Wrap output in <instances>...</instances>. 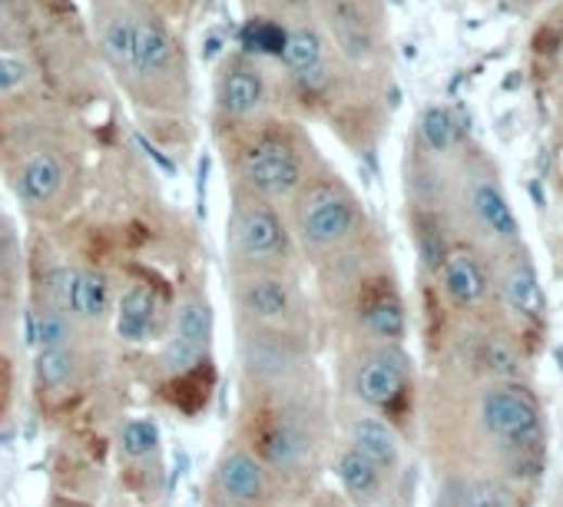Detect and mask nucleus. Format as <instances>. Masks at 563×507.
<instances>
[{
  "label": "nucleus",
  "mask_w": 563,
  "mask_h": 507,
  "mask_svg": "<svg viewBox=\"0 0 563 507\" xmlns=\"http://www.w3.org/2000/svg\"><path fill=\"white\" fill-rule=\"evenodd\" d=\"M481 418L487 424L490 434L504 438V441H521L534 438L537 434V424H540V415H537V405L527 392L521 389H497V392H487L484 395V405H481Z\"/></svg>",
  "instance_id": "obj_1"
},
{
  "label": "nucleus",
  "mask_w": 563,
  "mask_h": 507,
  "mask_svg": "<svg viewBox=\"0 0 563 507\" xmlns=\"http://www.w3.org/2000/svg\"><path fill=\"white\" fill-rule=\"evenodd\" d=\"M245 176L266 197H289L302 179L298 156L276 140H266L245 153Z\"/></svg>",
  "instance_id": "obj_2"
},
{
  "label": "nucleus",
  "mask_w": 563,
  "mask_h": 507,
  "mask_svg": "<svg viewBox=\"0 0 563 507\" xmlns=\"http://www.w3.org/2000/svg\"><path fill=\"white\" fill-rule=\"evenodd\" d=\"M355 226V206L345 197L319 193L302 210V236L311 245H332L345 239Z\"/></svg>",
  "instance_id": "obj_3"
},
{
  "label": "nucleus",
  "mask_w": 563,
  "mask_h": 507,
  "mask_svg": "<svg viewBox=\"0 0 563 507\" xmlns=\"http://www.w3.org/2000/svg\"><path fill=\"white\" fill-rule=\"evenodd\" d=\"M405 392V368L398 365V358H388V355H379L361 365L358 371V395L368 402V405H392L398 395Z\"/></svg>",
  "instance_id": "obj_4"
},
{
  "label": "nucleus",
  "mask_w": 563,
  "mask_h": 507,
  "mask_svg": "<svg viewBox=\"0 0 563 507\" xmlns=\"http://www.w3.org/2000/svg\"><path fill=\"white\" fill-rule=\"evenodd\" d=\"M219 491L226 494V500H235V504L259 500L263 491H266L259 461L253 455H245V452L226 455V461L219 465Z\"/></svg>",
  "instance_id": "obj_5"
},
{
  "label": "nucleus",
  "mask_w": 563,
  "mask_h": 507,
  "mask_svg": "<svg viewBox=\"0 0 563 507\" xmlns=\"http://www.w3.org/2000/svg\"><path fill=\"white\" fill-rule=\"evenodd\" d=\"M239 249L245 252V256H256V259L279 256V252L285 249V229H282L279 216L269 210L245 213L239 223Z\"/></svg>",
  "instance_id": "obj_6"
},
{
  "label": "nucleus",
  "mask_w": 563,
  "mask_h": 507,
  "mask_svg": "<svg viewBox=\"0 0 563 507\" xmlns=\"http://www.w3.org/2000/svg\"><path fill=\"white\" fill-rule=\"evenodd\" d=\"M442 282H445V292L461 305H471L487 292L484 269L471 252H451V256L442 263Z\"/></svg>",
  "instance_id": "obj_7"
},
{
  "label": "nucleus",
  "mask_w": 563,
  "mask_h": 507,
  "mask_svg": "<svg viewBox=\"0 0 563 507\" xmlns=\"http://www.w3.org/2000/svg\"><path fill=\"white\" fill-rule=\"evenodd\" d=\"M153 322H156V299H153V292L143 289V286H133L130 292H123L119 312H116V332H119V339L143 342L150 335Z\"/></svg>",
  "instance_id": "obj_8"
},
{
  "label": "nucleus",
  "mask_w": 563,
  "mask_h": 507,
  "mask_svg": "<svg viewBox=\"0 0 563 507\" xmlns=\"http://www.w3.org/2000/svg\"><path fill=\"white\" fill-rule=\"evenodd\" d=\"M351 452L368 458L374 468H392L398 461V438L395 431L379 421V418H364L351 428Z\"/></svg>",
  "instance_id": "obj_9"
},
{
  "label": "nucleus",
  "mask_w": 563,
  "mask_h": 507,
  "mask_svg": "<svg viewBox=\"0 0 563 507\" xmlns=\"http://www.w3.org/2000/svg\"><path fill=\"white\" fill-rule=\"evenodd\" d=\"M172 63V47L169 37L150 24V21H137V37H133V56H130V67L140 77H156L163 74Z\"/></svg>",
  "instance_id": "obj_10"
},
{
  "label": "nucleus",
  "mask_w": 563,
  "mask_h": 507,
  "mask_svg": "<svg viewBox=\"0 0 563 507\" xmlns=\"http://www.w3.org/2000/svg\"><path fill=\"white\" fill-rule=\"evenodd\" d=\"M263 103V80L248 67H232L222 80V106L235 116L253 113Z\"/></svg>",
  "instance_id": "obj_11"
},
{
  "label": "nucleus",
  "mask_w": 563,
  "mask_h": 507,
  "mask_svg": "<svg viewBox=\"0 0 563 507\" xmlns=\"http://www.w3.org/2000/svg\"><path fill=\"white\" fill-rule=\"evenodd\" d=\"M110 305V286L100 272L93 269H77L74 272V286H71V299L67 308H74L77 315H87V319H100Z\"/></svg>",
  "instance_id": "obj_12"
},
{
  "label": "nucleus",
  "mask_w": 563,
  "mask_h": 507,
  "mask_svg": "<svg viewBox=\"0 0 563 507\" xmlns=\"http://www.w3.org/2000/svg\"><path fill=\"white\" fill-rule=\"evenodd\" d=\"M60 182H64V169H60V163L50 156V153H40L34 156L27 166H24V176H21V189L24 197L30 203H47L56 197Z\"/></svg>",
  "instance_id": "obj_13"
},
{
  "label": "nucleus",
  "mask_w": 563,
  "mask_h": 507,
  "mask_svg": "<svg viewBox=\"0 0 563 507\" xmlns=\"http://www.w3.org/2000/svg\"><path fill=\"white\" fill-rule=\"evenodd\" d=\"M504 299L514 312L527 315V319H537V315L543 312V289L534 276L530 266H517L508 282H504Z\"/></svg>",
  "instance_id": "obj_14"
},
{
  "label": "nucleus",
  "mask_w": 563,
  "mask_h": 507,
  "mask_svg": "<svg viewBox=\"0 0 563 507\" xmlns=\"http://www.w3.org/2000/svg\"><path fill=\"white\" fill-rule=\"evenodd\" d=\"M282 60L295 74H319V63H322V40L316 30H292L285 37V50Z\"/></svg>",
  "instance_id": "obj_15"
},
{
  "label": "nucleus",
  "mask_w": 563,
  "mask_h": 507,
  "mask_svg": "<svg viewBox=\"0 0 563 507\" xmlns=\"http://www.w3.org/2000/svg\"><path fill=\"white\" fill-rule=\"evenodd\" d=\"M338 478L355 497H371V494H379V487H382L379 468H374L368 458H361L358 452H345L338 458Z\"/></svg>",
  "instance_id": "obj_16"
},
{
  "label": "nucleus",
  "mask_w": 563,
  "mask_h": 507,
  "mask_svg": "<svg viewBox=\"0 0 563 507\" xmlns=\"http://www.w3.org/2000/svg\"><path fill=\"white\" fill-rule=\"evenodd\" d=\"M71 329L67 319L53 312H34L27 315V345H40V348H67Z\"/></svg>",
  "instance_id": "obj_17"
},
{
  "label": "nucleus",
  "mask_w": 563,
  "mask_h": 507,
  "mask_svg": "<svg viewBox=\"0 0 563 507\" xmlns=\"http://www.w3.org/2000/svg\"><path fill=\"white\" fill-rule=\"evenodd\" d=\"M474 206L481 213V219L487 223V229H494L497 236H514L517 232V219L508 206V200L497 193L494 186H481L474 193Z\"/></svg>",
  "instance_id": "obj_18"
},
{
  "label": "nucleus",
  "mask_w": 563,
  "mask_h": 507,
  "mask_svg": "<svg viewBox=\"0 0 563 507\" xmlns=\"http://www.w3.org/2000/svg\"><path fill=\"white\" fill-rule=\"evenodd\" d=\"M364 326L379 339H401L405 335V308L398 299H379L364 308Z\"/></svg>",
  "instance_id": "obj_19"
},
{
  "label": "nucleus",
  "mask_w": 563,
  "mask_h": 507,
  "mask_svg": "<svg viewBox=\"0 0 563 507\" xmlns=\"http://www.w3.org/2000/svg\"><path fill=\"white\" fill-rule=\"evenodd\" d=\"M245 305L256 315H263V319H282V315L289 312V292L279 279H259V282L248 286Z\"/></svg>",
  "instance_id": "obj_20"
},
{
  "label": "nucleus",
  "mask_w": 563,
  "mask_h": 507,
  "mask_svg": "<svg viewBox=\"0 0 563 507\" xmlns=\"http://www.w3.org/2000/svg\"><path fill=\"white\" fill-rule=\"evenodd\" d=\"M213 335V312L203 302H185L176 312V339L193 342V345H206Z\"/></svg>",
  "instance_id": "obj_21"
},
{
  "label": "nucleus",
  "mask_w": 563,
  "mask_h": 507,
  "mask_svg": "<svg viewBox=\"0 0 563 507\" xmlns=\"http://www.w3.org/2000/svg\"><path fill=\"white\" fill-rule=\"evenodd\" d=\"M285 30L279 24H269V21H248L239 34L242 47L253 50V53H272V56H282L285 50Z\"/></svg>",
  "instance_id": "obj_22"
},
{
  "label": "nucleus",
  "mask_w": 563,
  "mask_h": 507,
  "mask_svg": "<svg viewBox=\"0 0 563 507\" xmlns=\"http://www.w3.org/2000/svg\"><path fill=\"white\" fill-rule=\"evenodd\" d=\"M133 37H137V21H130V17H116L106 27V34H103V53L116 63V67H130Z\"/></svg>",
  "instance_id": "obj_23"
},
{
  "label": "nucleus",
  "mask_w": 563,
  "mask_h": 507,
  "mask_svg": "<svg viewBox=\"0 0 563 507\" xmlns=\"http://www.w3.org/2000/svg\"><path fill=\"white\" fill-rule=\"evenodd\" d=\"M74 375V355L67 348H43L37 358V378L43 389H64Z\"/></svg>",
  "instance_id": "obj_24"
},
{
  "label": "nucleus",
  "mask_w": 563,
  "mask_h": 507,
  "mask_svg": "<svg viewBox=\"0 0 563 507\" xmlns=\"http://www.w3.org/2000/svg\"><path fill=\"white\" fill-rule=\"evenodd\" d=\"M421 137L431 150L445 153L455 143V116L442 106H431L421 119Z\"/></svg>",
  "instance_id": "obj_25"
},
{
  "label": "nucleus",
  "mask_w": 563,
  "mask_h": 507,
  "mask_svg": "<svg viewBox=\"0 0 563 507\" xmlns=\"http://www.w3.org/2000/svg\"><path fill=\"white\" fill-rule=\"evenodd\" d=\"M156 445H159V428L153 421H130L123 428V448H127V455L146 458L156 452Z\"/></svg>",
  "instance_id": "obj_26"
},
{
  "label": "nucleus",
  "mask_w": 563,
  "mask_h": 507,
  "mask_svg": "<svg viewBox=\"0 0 563 507\" xmlns=\"http://www.w3.org/2000/svg\"><path fill=\"white\" fill-rule=\"evenodd\" d=\"M266 452L276 465H292L302 455V438L292 428H276L266 441Z\"/></svg>",
  "instance_id": "obj_27"
},
{
  "label": "nucleus",
  "mask_w": 563,
  "mask_h": 507,
  "mask_svg": "<svg viewBox=\"0 0 563 507\" xmlns=\"http://www.w3.org/2000/svg\"><path fill=\"white\" fill-rule=\"evenodd\" d=\"M203 348H206V345H193V342L176 339V342H169V348H166V362H169L172 371H190V368H196V365L203 362Z\"/></svg>",
  "instance_id": "obj_28"
},
{
  "label": "nucleus",
  "mask_w": 563,
  "mask_h": 507,
  "mask_svg": "<svg viewBox=\"0 0 563 507\" xmlns=\"http://www.w3.org/2000/svg\"><path fill=\"white\" fill-rule=\"evenodd\" d=\"M27 84V67L14 56H0V93H11Z\"/></svg>",
  "instance_id": "obj_29"
},
{
  "label": "nucleus",
  "mask_w": 563,
  "mask_h": 507,
  "mask_svg": "<svg viewBox=\"0 0 563 507\" xmlns=\"http://www.w3.org/2000/svg\"><path fill=\"white\" fill-rule=\"evenodd\" d=\"M74 272H77V269H56V272L47 276V289H50V295L56 299V305H67L71 286H74Z\"/></svg>",
  "instance_id": "obj_30"
},
{
  "label": "nucleus",
  "mask_w": 563,
  "mask_h": 507,
  "mask_svg": "<svg viewBox=\"0 0 563 507\" xmlns=\"http://www.w3.org/2000/svg\"><path fill=\"white\" fill-rule=\"evenodd\" d=\"M487 358H490V368L494 371H504V375H514L517 371V358L508 352L504 342H490L487 345Z\"/></svg>",
  "instance_id": "obj_31"
},
{
  "label": "nucleus",
  "mask_w": 563,
  "mask_h": 507,
  "mask_svg": "<svg viewBox=\"0 0 563 507\" xmlns=\"http://www.w3.org/2000/svg\"><path fill=\"white\" fill-rule=\"evenodd\" d=\"M468 507H508L504 500H500V494L494 487H477L468 500Z\"/></svg>",
  "instance_id": "obj_32"
},
{
  "label": "nucleus",
  "mask_w": 563,
  "mask_h": 507,
  "mask_svg": "<svg viewBox=\"0 0 563 507\" xmlns=\"http://www.w3.org/2000/svg\"><path fill=\"white\" fill-rule=\"evenodd\" d=\"M556 47H560V30H556V27L540 30V34L534 37V50H537V53H553Z\"/></svg>",
  "instance_id": "obj_33"
},
{
  "label": "nucleus",
  "mask_w": 563,
  "mask_h": 507,
  "mask_svg": "<svg viewBox=\"0 0 563 507\" xmlns=\"http://www.w3.org/2000/svg\"><path fill=\"white\" fill-rule=\"evenodd\" d=\"M0 4H4V0H0Z\"/></svg>",
  "instance_id": "obj_34"
}]
</instances>
